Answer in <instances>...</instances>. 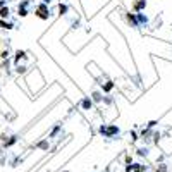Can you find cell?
I'll return each mask as SVG.
<instances>
[{
  "instance_id": "6da1fadb",
  "label": "cell",
  "mask_w": 172,
  "mask_h": 172,
  "mask_svg": "<svg viewBox=\"0 0 172 172\" xmlns=\"http://www.w3.org/2000/svg\"><path fill=\"white\" fill-rule=\"evenodd\" d=\"M0 16H2V17L9 16V9H2V11H0Z\"/></svg>"
}]
</instances>
